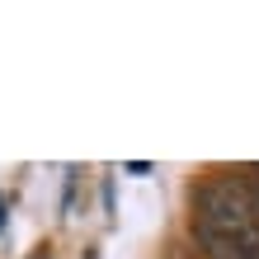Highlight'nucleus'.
I'll list each match as a JSON object with an SVG mask.
<instances>
[{
  "instance_id": "nucleus-1",
  "label": "nucleus",
  "mask_w": 259,
  "mask_h": 259,
  "mask_svg": "<svg viewBox=\"0 0 259 259\" xmlns=\"http://www.w3.org/2000/svg\"><path fill=\"white\" fill-rule=\"evenodd\" d=\"M193 207H198V222L193 226H207V231H226V236H240V240H259V212H254V193L245 179H207L198 184L193 193Z\"/></svg>"
},
{
  "instance_id": "nucleus-2",
  "label": "nucleus",
  "mask_w": 259,
  "mask_h": 259,
  "mask_svg": "<svg viewBox=\"0 0 259 259\" xmlns=\"http://www.w3.org/2000/svg\"><path fill=\"white\" fill-rule=\"evenodd\" d=\"M250 193H254V212H259V189H250Z\"/></svg>"
}]
</instances>
